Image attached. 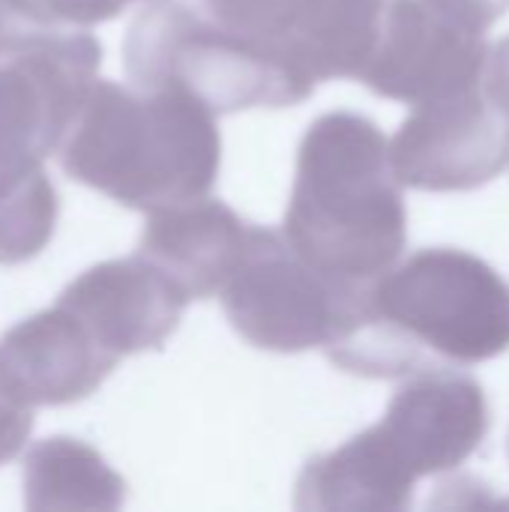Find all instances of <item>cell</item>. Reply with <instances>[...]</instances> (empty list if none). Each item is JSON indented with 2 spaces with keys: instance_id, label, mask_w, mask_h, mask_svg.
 Here are the masks:
<instances>
[{
  "instance_id": "obj_1",
  "label": "cell",
  "mask_w": 509,
  "mask_h": 512,
  "mask_svg": "<svg viewBox=\"0 0 509 512\" xmlns=\"http://www.w3.org/2000/svg\"><path fill=\"white\" fill-rule=\"evenodd\" d=\"M324 351L375 381L486 363L509 351V285L465 249H420L363 288L348 330Z\"/></svg>"
},
{
  "instance_id": "obj_2",
  "label": "cell",
  "mask_w": 509,
  "mask_h": 512,
  "mask_svg": "<svg viewBox=\"0 0 509 512\" xmlns=\"http://www.w3.org/2000/svg\"><path fill=\"white\" fill-rule=\"evenodd\" d=\"M282 237L306 264L354 288L402 258L408 210L375 120L330 111L306 129Z\"/></svg>"
},
{
  "instance_id": "obj_3",
  "label": "cell",
  "mask_w": 509,
  "mask_h": 512,
  "mask_svg": "<svg viewBox=\"0 0 509 512\" xmlns=\"http://www.w3.org/2000/svg\"><path fill=\"white\" fill-rule=\"evenodd\" d=\"M57 153L69 180L150 213L210 195L222 135L216 114L186 93L96 78Z\"/></svg>"
},
{
  "instance_id": "obj_4",
  "label": "cell",
  "mask_w": 509,
  "mask_h": 512,
  "mask_svg": "<svg viewBox=\"0 0 509 512\" xmlns=\"http://www.w3.org/2000/svg\"><path fill=\"white\" fill-rule=\"evenodd\" d=\"M123 66L135 87L186 93L213 114L288 108L315 90L273 48L174 0H156L135 15Z\"/></svg>"
},
{
  "instance_id": "obj_5",
  "label": "cell",
  "mask_w": 509,
  "mask_h": 512,
  "mask_svg": "<svg viewBox=\"0 0 509 512\" xmlns=\"http://www.w3.org/2000/svg\"><path fill=\"white\" fill-rule=\"evenodd\" d=\"M363 288L324 276L285 243L282 231L258 225L219 297L234 333L252 348L303 354L333 345L348 330Z\"/></svg>"
},
{
  "instance_id": "obj_6",
  "label": "cell",
  "mask_w": 509,
  "mask_h": 512,
  "mask_svg": "<svg viewBox=\"0 0 509 512\" xmlns=\"http://www.w3.org/2000/svg\"><path fill=\"white\" fill-rule=\"evenodd\" d=\"M102 45L87 30L45 27L0 57V192L45 171L93 81Z\"/></svg>"
},
{
  "instance_id": "obj_7",
  "label": "cell",
  "mask_w": 509,
  "mask_h": 512,
  "mask_svg": "<svg viewBox=\"0 0 509 512\" xmlns=\"http://www.w3.org/2000/svg\"><path fill=\"white\" fill-rule=\"evenodd\" d=\"M390 165L405 189H480L509 165V117L480 84L417 102L390 141Z\"/></svg>"
},
{
  "instance_id": "obj_8",
  "label": "cell",
  "mask_w": 509,
  "mask_h": 512,
  "mask_svg": "<svg viewBox=\"0 0 509 512\" xmlns=\"http://www.w3.org/2000/svg\"><path fill=\"white\" fill-rule=\"evenodd\" d=\"M486 51V36L450 24L423 0H387L360 81L384 99L417 105L477 87Z\"/></svg>"
},
{
  "instance_id": "obj_9",
  "label": "cell",
  "mask_w": 509,
  "mask_h": 512,
  "mask_svg": "<svg viewBox=\"0 0 509 512\" xmlns=\"http://www.w3.org/2000/svg\"><path fill=\"white\" fill-rule=\"evenodd\" d=\"M414 480L465 465L489 435V399L480 381L450 369H426L390 399L375 423Z\"/></svg>"
},
{
  "instance_id": "obj_10",
  "label": "cell",
  "mask_w": 509,
  "mask_h": 512,
  "mask_svg": "<svg viewBox=\"0 0 509 512\" xmlns=\"http://www.w3.org/2000/svg\"><path fill=\"white\" fill-rule=\"evenodd\" d=\"M57 303L114 357L156 351L180 327L189 306L183 288L144 255L93 264L72 279Z\"/></svg>"
},
{
  "instance_id": "obj_11",
  "label": "cell",
  "mask_w": 509,
  "mask_h": 512,
  "mask_svg": "<svg viewBox=\"0 0 509 512\" xmlns=\"http://www.w3.org/2000/svg\"><path fill=\"white\" fill-rule=\"evenodd\" d=\"M117 363L60 303L0 336V390L30 411L84 402Z\"/></svg>"
},
{
  "instance_id": "obj_12",
  "label": "cell",
  "mask_w": 509,
  "mask_h": 512,
  "mask_svg": "<svg viewBox=\"0 0 509 512\" xmlns=\"http://www.w3.org/2000/svg\"><path fill=\"white\" fill-rule=\"evenodd\" d=\"M255 228L225 201L201 195L150 210L138 255L168 273L189 300H210L246 255Z\"/></svg>"
},
{
  "instance_id": "obj_13",
  "label": "cell",
  "mask_w": 509,
  "mask_h": 512,
  "mask_svg": "<svg viewBox=\"0 0 509 512\" xmlns=\"http://www.w3.org/2000/svg\"><path fill=\"white\" fill-rule=\"evenodd\" d=\"M417 480L396 459L378 426L354 435L333 453L309 459L294 507L315 512H393L414 504Z\"/></svg>"
},
{
  "instance_id": "obj_14",
  "label": "cell",
  "mask_w": 509,
  "mask_h": 512,
  "mask_svg": "<svg viewBox=\"0 0 509 512\" xmlns=\"http://www.w3.org/2000/svg\"><path fill=\"white\" fill-rule=\"evenodd\" d=\"M384 9L387 0H303L285 57L312 84L360 81L378 45Z\"/></svg>"
},
{
  "instance_id": "obj_15",
  "label": "cell",
  "mask_w": 509,
  "mask_h": 512,
  "mask_svg": "<svg viewBox=\"0 0 509 512\" xmlns=\"http://www.w3.org/2000/svg\"><path fill=\"white\" fill-rule=\"evenodd\" d=\"M24 504L36 512H111L126 501V480L90 444L54 435L24 453Z\"/></svg>"
},
{
  "instance_id": "obj_16",
  "label": "cell",
  "mask_w": 509,
  "mask_h": 512,
  "mask_svg": "<svg viewBox=\"0 0 509 512\" xmlns=\"http://www.w3.org/2000/svg\"><path fill=\"white\" fill-rule=\"evenodd\" d=\"M57 213V189L45 171L0 192V264L33 261L51 243Z\"/></svg>"
},
{
  "instance_id": "obj_17",
  "label": "cell",
  "mask_w": 509,
  "mask_h": 512,
  "mask_svg": "<svg viewBox=\"0 0 509 512\" xmlns=\"http://www.w3.org/2000/svg\"><path fill=\"white\" fill-rule=\"evenodd\" d=\"M201 3H204V12L216 18L222 27L246 39H255L282 57H285L288 36L294 30V21L303 9V0H201Z\"/></svg>"
},
{
  "instance_id": "obj_18",
  "label": "cell",
  "mask_w": 509,
  "mask_h": 512,
  "mask_svg": "<svg viewBox=\"0 0 509 512\" xmlns=\"http://www.w3.org/2000/svg\"><path fill=\"white\" fill-rule=\"evenodd\" d=\"M132 3H156V0H36L45 24L51 27H93L117 18Z\"/></svg>"
},
{
  "instance_id": "obj_19",
  "label": "cell",
  "mask_w": 509,
  "mask_h": 512,
  "mask_svg": "<svg viewBox=\"0 0 509 512\" xmlns=\"http://www.w3.org/2000/svg\"><path fill=\"white\" fill-rule=\"evenodd\" d=\"M423 3L435 9L441 18H447L450 24L480 36H486V30L498 18H504L509 9V0H423Z\"/></svg>"
},
{
  "instance_id": "obj_20",
  "label": "cell",
  "mask_w": 509,
  "mask_h": 512,
  "mask_svg": "<svg viewBox=\"0 0 509 512\" xmlns=\"http://www.w3.org/2000/svg\"><path fill=\"white\" fill-rule=\"evenodd\" d=\"M45 24L36 0H0V57L45 30Z\"/></svg>"
},
{
  "instance_id": "obj_21",
  "label": "cell",
  "mask_w": 509,
  "mask_h": 512,
  "mask_svg": "<svg viewBox=\"0 0 509 512\" xmlns=\"http://www.w3.org/2000/svg\"><path fill=\"white\" fill-rule=\"evenodd\" d=\"M33 432V411L12 402L0 390V465L12 462L24 447Z\"/></svg>"
},
{
  "instance_id": "obj_22",
  "label": "cell",
  "mask_w": 509,
  "mask_h": 512,
  "mask_svg": "<svg viewBox=\"0 0 509 512\" xmlns=\"http://www.w3.org/2000/svg\"><path fill=\"white\" fill-rule=\"evenodd\" d=\"M480 87H483L486 99L509 117V36H504L495 48L486 51Z\"/></svg>"
}]
</instances>
